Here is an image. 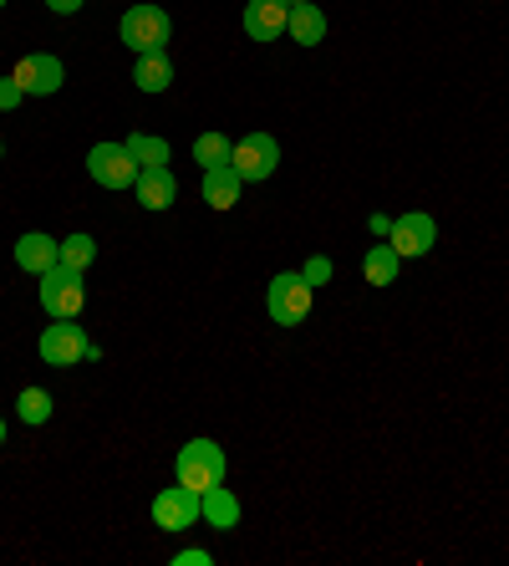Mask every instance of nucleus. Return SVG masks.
<instances>
[{"instance_id": "obj_31", "label": "nucleus", "mask_w": 509, "mask_h": 566, "mask_svg": "<svg viewBox=\"0 0 509 566\" xmlns=\"http://www.w3.org/2000/svg\"><path fill=\"white\" fill-rule=\"evenodd\" d=\"M0 6H6V0H0Z\"/></svg>"}, {"instance_id": "obj_2", "label": "nucleus", "mask_w": 509, "mask_h": 566, "mask_svg": "<svg viewBox=\"0 0 509 566\" xmlns=\"http://www.w3.org/2000/svg\"><path fill=\"white\" fill-rule=\"evenodd\" d=\"M87 357H103V353H97V343L77 327V316H52V327L41 332V363H52V368H77Z\"/></svg>"}, {"instance_id": "obj_22", "label": "nucleus", "mask_w": 509, "mask_h": 566, "mask_svg": "<svg viewBox=\"0 0 509 566\" xmlns=\"http://www.w3.org/2000/svg\"><path fill=\"white\" fill-rule=\"evenodd\" d=\"M92 261H97V240H92V235H66L62 240V265H72V271H87Z\"/></svg>"}, {"instance_id": "obj_14", "label": "nucleus", "mask_w": 509, "mask_h": 566, "mask_svg": "<svg viewBox=\"0 0 509 566\" xmlns=\"http://www.w3.org/2000/svg\"><path fill=\"white\" fill-rule=\"evenodd\" d=\"M286 36H296V46H321V41H327V11H321L316 0H306V6H290Z\"/></svg>"}, {"instance_id": "obj_1", "label": "nucleus", "mask_w": 509, "mask_h": 566, "mask_svg": "<svg viewBox=\"0 0 509 566\" xmlns=\"http://www.w3.org/2000/svg\"><path fill=\"white\" fill-rule=\"evenodd\" d=\"M118 36L128 52H169V41H173V21L163 6H128L118 21Z\"/></svg>"}, {"instance_id": "obj_25", "label": "nucleus", "mask_w": 509, "mask_h": 566, "mask_svg": "<svg viewBox=\"0 0 509 566\" xmlns=\"http://www.w3.org/2000/svg\"><path fill=\"white\" fill-rule=\"evenodd\" d=\"M300 276L311 281V286H321V281L331 276V261H321V255H316V261H306V271H300Z\"/></svg>"}, {"instance_id": "obj_28", "label": "nucleus", "mask_w": 509, "mask_h": 566, "mask_svg": "<svg viewBox=\"0 0 509 566\" xmlns=\"http://www.w3.org/2000/svg\"><path fill=\"white\" fill-rule=\"evenodd\" d=\"M0 444H6V419H0Z\"/></svg>"}, {"instance_id": "obj_5", "label": "nucleus", "mask_w": 509, "mask_h": 566, "mask_svg": "<svg viewBox=\"0 0 509 566\" xmlns=\"http://www.w3.org/2000/svg\"><path fill=\"white\" fill-rule=\"evenodd\" d=\"M41 306H46V316H77L82 302H87V286H82V271H72V265L56 261L46 276H41Z\"/></svg>"}, {"instance_id": "obj_10", "label": "nucleus", "mask_w": 509, "mask_h": 566, "mask_svg": "<svg viewBox=\"0 0 509 566\" xmlns=\"http://www.w3.org/2000/svg\"><path fill=\"white\" fill-rule=\"evenodd\" d=\"M15 82H21V93L26 97H52L56 87H62V62H56L52 52H26L21 62H15V72H11Z\"/></svg>"}, {"instance_id": "obj_12", "label": "nucleus", "mask_w": 509, "mask_h": 566, "mask_svg": "<svg viewBox=\"0 0 509 566\" xmlns=\"http://www.w3.org/2000/svg\"><path fill=\"white\" fill-rule=\"evenodd\" d=\"M286 21H290V6H286V0H250V6H245V31L255 41L286 36Z\"/></svg>"}, {"instance_id": "obj_19", "label": "nucleus", "mask_w": 509, "mask_h": 566, "mask_svg": "<svg viewBox=\"0 0 509 566\" xmlns=\"http://www.w3.org/2000/svg\"><path fill=\"white\" fill-rule=\"evenodd\" d=\"M230 154H235V144H230L224 133H199L194 138V164L199 169H220V164H230Z\"/></svg>"}, {"instance_id": "obj_27", "label": "nucleus", "mask_w": 509, "mask_h": 566, "mask_svg": "<svg viewBox=\"0 0 509 566\" xmlns=\"http://www.w3.org/2000/svg\"><path fill=\"white\" fill-rule=\"evenodd\" d=\"M56 15H72V11H82V0H46Z\"/></svg>"}, {"instance_id": "obj_4", "label": "nucleus", "mask_w": 509, "mask_h": 566, "mask_svg": "<svg viewBox=\"0 0 509 566\" xmlns=\"http://www.w3.org/2000/svg\"><path fill=\"white\" fill-rule=\"evenodd\" d=\"M311 281L300 276V271H280V276L271 281V296H265V306H271V316L280 322V327H300L306 316H311Z\"/></svg>"}, {"instance_id": "obj_9", "label": "nucleus", "mask_w": 509, "mask_h": 566, "mask_svg": "<svg viewBox=\"0 0 509 566\" xmlns=\"http://www.w3.org/2000/svg\"><path fill=\"white\" fill-rule=\"evenodd\" d=\"M199 521V490L169 485L153 495V526L158 531H189Z\"/></svg>"}, {"instance_id": "obj_29", "label": "nucleus", "mask_w": 509, "mask_h": 566, "mask_svg": "<svg viewBox=\"0 0 509 566\" xmlns=\"http://www.w3.org/2000/svg\"><path fill=\"white\" fill-rule=\"evenodd\" d=\"M286 6H306V0H286Z\"/></svg>"}, {"instance_id": "obj_16", "label": "nucleus", "mask_w": 509, "mask_h": 566, "mask_svg": "<svg viewBox=\"0 0 509 566\" xmlns=\"http://www.w3.org/2000/svg\"><path fill=\"white\" fill-rule=\"evenodd\" d=\"M199 515H204L214 531H235L240 526V501L224 485H214V490H204V495H199Z\"/></svg>"}, {"instance_id": "obj_8", "label": "nucleus", "mask_w": 509, "mask_h": 566, "mask_svg": "<svg viewBox=\"0 0 509 566\" xmlns=\"http://www.w3.org/2000/svg\"><path fill=\"white\" fill-rule=\"evenodd\" d=\"M433 240H438V224H433V214L413 210V214H397V220H392L388 245L403 255V261H418V255L433 251Z\"/></svg>"}, {"instance_id": "obj_15", "label": "nucleus", "mask_w": 509, "mask_h": 566, "mask_svg": "<svg viewBox=\"0 0 509 566\" xmlns=\"http://www.w3.org/2000/svg\"><path fill=\"white\" fill-rule=\"evenodd\" d=\"M132 189H138V205H144V210H169L173 199H179V179H173L169 169H144Z\"/></svg>"}, {"instance_id": "obj_21", "label": "nucleus", "mask_w": 509, "mask_h": 566, "mask_svg": "<svg viewBox=\"0 0 509 566\" xmlns=\"http://www.w3.org/2000/svg\"><path fill=\"white\" fill-rule=\"evenodd\" d=\"M52 394H46V388H26V394L15 398V413H21V423H31V429H36V423H46L52 419Z\"/></svg>"}, {"instance_id": "obj_13", "label": "nucleus", "mask_w": 509, "mask_h": 566, "mask_svg": "<svg viewBox=\"0 0 509 566\" xmlns=\"http://www.w3.org/2000/svg\"><path fill=\"white\" fill-rule=\"evenodd\" d=\"M245 179L235 174V164H220V169H204V205L210 210H235Z\"/></svg>"}, {"instance_id": "obj_6", "label": "nucleus", "mask_w": 509, "mask_h": 566, "mask_svg": "<svg viewBox=\"0 0 509 566\" xmlns=\"http://www.w3.org/2000/svg\"><path fill=\"white\" fill-rule=\"evenodd\" d=\"M87 174L103 189H132L144 169H138V158L128 154V144H97L87 154Z\"/></svg>"}, {"instance_id": "obj_3", "label": "nucleus", "mask_w": 509, "mask_h": 566, "mask_svg": "<svg viewBox=\"0 0 509 566\" xmlns=\"http://www.w3.org/2000/svg\"><path fill=\"white\" fill-rule=\"evenodd\" d=\"M179 485L199 490V495L224 485V449L214 444V439H189V444L179 449Z\"/></svg>"}, {"instance_id": "obj_26", "label": "nucleus", "mask_w": 509, "mask_h": 566, "mask_svg": "<svg viewBox=\"0 0 509 566\" xmlns=\"http://www.w3.org/2000/svg\"><path fill=\"white\" fill-rule=\"evenodd\" d=\"M367 230H372L378 240H388L392 235V214H372V220H367Z\"/></svg>"}, {"instance_id": "obj_7", "label": "nucleus", "mask_w": 509, "mask_h": 566, "mask_svg": "<svg viewBox=\"0 0 509 566\" xmlns=\"http://www.w3.org/2000/svg\"><path fill=\"white\" fill-rule=\"evenodd\" d=\"M230 164H235V174L245 179V185H261V179L275 174V164H280V144H275L271 133H250V138L235 144Z\"/></svg>"}, {"instance_id": "obj_30", "label": "nucleus", "mask_w": 509, "mask_h": 566, "mask_svg": "<svg viewBox=\"0 0 509 566\" xmlns=\"http://www.w3.org/2000/svg\"><path fill=\"white\" fill-rule=\"evenodd\" d=\"M0 154H6V148H0Z\"/></svg>"}, {"instance_id": "obj_20", "label": "nucleus", "mask_w": 509, "mask_h": 566, "mask_svg": "<svg viewBox=\"0 0 509 566\" xmlns=\"http://www.w3.org/2000/svg\"><path fill=\"white\" fill-rule=\"evenodd\" d=\"M128 154L138 158V169H163V164H169V144H163V138H153V133H132Z\"/></svg>"}, {"instance_id": "obj_24", "label": "nucleus", "mask_w": 509, "mask_h": 566, "mask_svg": "<svg viewBox=\"0 0 509 566\" xmlns=\"http://www.w3.org/2000/svg\"><path fill=\"white\" fill-rule=\"evenodd\" d=\"M210 562H214V552H204V546H189V552L173 556V566H210Z\"/></svg>"}, {"instance_id": "obj_18", "label": "nucleus", "mask_w": 509, "mask_h": 566, "mask_svg": "<svg viewBox=\"0 0 509 566\" xmlns=\"http://www.w3.org/2000/svg\"><path fill=\"white\" fill-rule=\"evenodd\" d=\"M397 271H403V255L392 251L388 240H382V245H372V251L362 255V276H367V286H392V281H397Z\"/></svg>"}, {"instance_id": "obj_11", "label": "nucleus", "mask_w": 509, "mask_h": 566, "mask_svg": "<svg viewBox=\"0 0 509 566\" xmlns=\"http://www.w3.org/2000/svg\"><path fill=\"white\" fill-rule=\"evenodd\" d=\"M56 261H62V240L41 235V230H31V235L15 240V265H21V271H31V276H46Z\"/></svg>"}, {"instance_id": "obj_17", "label": "nucleus", "mask_w": 509, "mask_h": 566, "mask_svg": "<svg viewBox=\"0 0 509 566\" xmlns=\"http://www.w3.org/2000/svg\"><path fill=\"white\" fill-rule=\"evenodd\" d=\"M132 82H138V93H163L173 82V56L169 52H144L138 66H132Z\"/></svg>"}, {"instance_id": "obj_23", "label": "nucleus", "mask_w": 509, "mask_h": 566, "mask_svg": "<svg viewBox=\"0 0 509 566\" xmlns=\"http://www.w3.org/2000/svg\"><path fill=\"white\" fill-rule=\"evenodd\" d=\"M21 97H26V93H21V82H15V77H0V113H11Z\"/></svg>"}]
</instances>
